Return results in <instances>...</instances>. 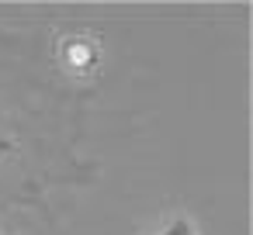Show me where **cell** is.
I'll use <instances>...</instances> for the list:
<instances>
[{"label": "cell", "mask_w": 253, "mask_h": 235, "mask_svg": "<svg viewBox=\"0 0 253 235\" xmlns=\"http://www.w3.org/2000/svg\"><path fill=\"white\" fill-rule=\"evenodd\" d=\"M163 235H194V228L187 218H177V221H170V228H163Z\"/></svg>", "instance_id": "6da1fadb"}, {"label": "cell", "mask_w": 253, "mask_h": 235, "mask_svg": "<svg viewBox=\"0 0 253 235\" xmlns=\"http://www.w3.org/2000/svg\"><path fill=\"white\" fill-rule=\"evenodd\" d=\"M0 149H4V142H0Z\"/></svg>", "instance_id": "7a4b0ae2"}]
</instances>
